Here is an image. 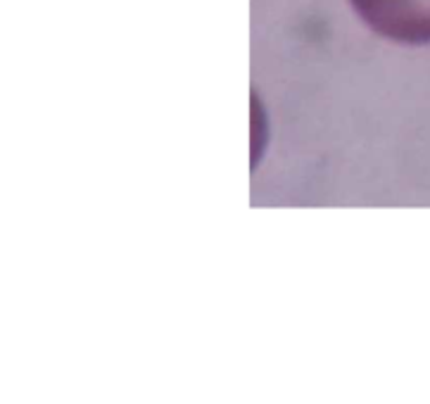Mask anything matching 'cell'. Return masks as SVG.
Here are the masks:
<instances>
[{
	"label": "cell",
	"instance_id": "6da1fadb",
	"mask_svg": "<svg viewBox=\"0 0 430 404\" xmlns=\"http://www.w3.org/2000/svg\"><path fill=\"white\" fill-rule=\"evenodd\" d=\"M380 36L399 43H430V0H349Z\"/></svg>",
	"mask_w": 430,
	"mask_h": 404
}]
</instances>
